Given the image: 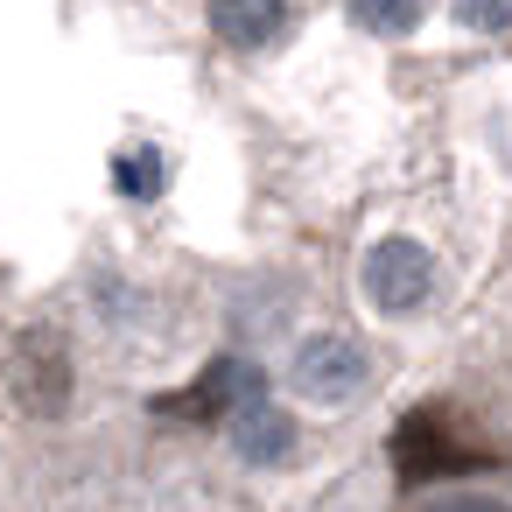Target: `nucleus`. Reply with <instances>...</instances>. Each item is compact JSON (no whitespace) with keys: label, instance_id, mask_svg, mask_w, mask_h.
<instances>
[{"label":"nucleus","instance_id":"f257e3e1","mask_svg":"<svg viewBox=\"0 0 512 512\" xmlns=\"http://www.w3.org/2000/svg\"><path fill=\"white\" fill-rule=\"evenodd\" d=\"M498 442L470 428L463 407L449 400H421L400 428H393V470L400 484H428V477H463V470H491Z\"/></svg>","mask_w":512,"mask_h":512},{"label":"nucleus","instance_id":"f03ea898","mask_svg":"<svg viewBox=\"0 0 512 512\" xmlns=\"http://www.w3.org/2000/svg\"><path fill=\"white\" fill-rule=\"evenodd\" d=\"M267 393V372L253 365V358H218V365H204V379L197 386H183V393H162L155 400V414H169V421H232L246 400H260Z\"/></svg>","mask_w":512,"mask_h":512},{"label":"nucleus","instance_id":"7ed1b4c3","mask_svg":"<svg viewBox=\"0 0 512 512\" xmlns=\"http://www.w3.org/2000/svg\"><path fill=\"white\" fill-rule=\"evenodd\" d=\"M428 288H435V260H428V246H414V239H379V246L365 253V295H372L386 316L421 309Z\"/></svg>","mask_w":512,"mask_h":512},{"label":"nucleus","instance_id":"20e7f679","mask_svg":"<svg viewBox=\"0 0 512 512\" xmlns=\"http://www.w3.org/2000/svg\"><path fill=\"white\" fill-rule=\"evenodd\" d=\"M358 379H365V351H358L351 337H309V344L295 351V386H302L309 400H344Z\"/></svg>","mask_w":512,"mask_h":512},{"label":"nucleus","instance_id":"39448f33","mask_svg":"<svg viewBox=\"0 0 512 512\" xmlns=\"http://www.w3.org/2000/svg\"><path fill=\"white\" fill-rule=\"evenodd\" d=\"M211 29L232 50H267L288 29V0H211Z\"/></svg>","mask_w":512,"mask_h":512},{"label":"nucleus","instance_id":"423d86ee","mask_svg":"<svg viewBox=\"0 0 512 512\" xmlns=\"http://www.w3.org/2000/svg\"><path fill=\"white\" fill-rule=\"evenodd\" d=\"M232 442H239V456L274 463V456H288V449H295V428H288V414H274V407H267V393H260V400H246V407L232 414Z\"/></svg>","mask_w":512,"mask_h":512},{"label":"nucleus","instance_id":"0eeeda50","mask_svg":"<svg viewBox=\"0 0 512 512\" xmlns=\"http://www.w3.org/2000/svg\"><path fill=\"white\" fill-rule=\"evenodd\" d=\"M351 22L372 36H407L421 22V0H351Z\"/></svg>","mask_w":512,"mask_h":512},{"label":"nucleus","instance_id":"6e6552de","mask_svg":"<svg viewBox=\"0 0 512 512\" xmlns=\"http://www.w3.org/2000/svg\"><path fill=\"white\" fill-rule=\"evenodd\" d=\"M449 8H456V22L463 29H512V0H449Z\"/></svg>","mask_w":512,"mask_h":512},{"label":"nucleus","instance_id":"1a4fd4ad","mask_svg":"<svg viewBox=\"0 0 512 512\" xmlns=\"http://www.w3.org/2000/svg\"><path fill=\"white\" fill-rule=\"evenodd\" d=\"M435 512H512V505H498V498H456V505H435Z\"/></svg>","mask_w":512,"mask_h":512}]
</instances>
